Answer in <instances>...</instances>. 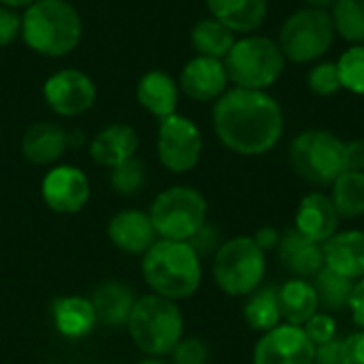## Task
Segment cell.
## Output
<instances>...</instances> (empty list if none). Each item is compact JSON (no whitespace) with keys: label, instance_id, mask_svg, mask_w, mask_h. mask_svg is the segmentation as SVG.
Returning a JSON list of instances; mask_svg holds the SVG:
<instances>
[{"label":"cell","instance_id":"obj_1","mask_svg":"<svg viewBox=\"0 0 364 364\" xmlns=\"http://www.w3.org/2000/svg\"><path fill=\"white\" fill-rule=\"evenodd\" d=\"M213 130L226 149L239 156H262L279 143L284 113L264 90L235 87L215 100Z\"/></svg>","mask_w":364,"mask_h":364},{"label":"cell","instance_id":"obj_2","mask_svg":"<svg viewBox=\"0 0 364 364\" xmlns=\"http://www.w3.org/2000/svg\"><path fill=\"white\" fill-rule=\"evenodd\" d=\"M149 290L168 301H186L196 294L203 282V262L188 241L158 239L141 262Z\"/></svg>","mask_w":364,"mask_h":364},{"label":"cell","instance_id":"obj_3","mask_svg":"<svg viewBox=\"0 0 364 364\" xmlns=\"http://www.w3.org/2000/svg\"><path fill=\"white\" fill-rule=\"evenodd\" d=\"M83 23L66 0H36L21 15L23 43L47 58L68 55L81 41Z\"/></svg>","mask_w":364,"mask_h":364},{"label":"cell","instance_id":"obj_4","mask_svg":"<svg viewBox=\"0 0 364 364\" xmlns=\"http://www.w3.org/2000/svg\"><path fill=\"white\" fill-rule=\"evenodd\" d=\"M183 314L175 301L158 294H143L134 301L126 331L145 356L164 358L183 339Z\"/></svg>","mask_w":364,"mask_h":364},{"label":"cell","instance_id":"obj_5","mask_svg":"<svg viewBox=\"0 0 364 364\" xmlns=\"http://www.w3.org/2000/svg\"><path fill=\"white\" fill-rule=\"evenodd\" d=\"M215 286L228 296H250L258 290L267 275V252L252 237H232L213 254Z\"/></svg>","mask_w":364,"mask_h":364},{"label":"cell","instance_id":"obj_6","mask_svg":"<svg viewBox=\"0 0 364 364\" xmlns=\"http://www.w3.org/2000/svg\"><path fill=\"white\" fill-rule=\"evenodd\" d=\"M228 81L243 90L271 87L286 68V55L279 45L267 36H245L235 41L224 58Z\"/></svg>","mask_w":364,"mask_h":364},{"label":"cell","instance_id":"obj_7","mask_svg":"<svg viewBox=\"0 0 364 364\" xmlns=\"http://www.w3.org/2000/svg\"><path fill=\"white\" fill-rule=\"evenodd\" d=\"M292 171L314 186H333L346 171V141L331 130L311 128L296 134L288 149Z\"/></svg>","mask_w":364,"mask_h":364},{"label":"cell","instance_id":"obj_8","mask_svg":"<svg viewBox=\"0 0 364 364\" xmlns=\"http://www.w3.org/2000/svg\"><path fill=\"white\" fill-rule=\"evenodd\" d=\"M207 198L196 188L171 186L154 198L147 213L158 239L190 241L207 224Z\"/></svg>","mask_w":364,"mask_h":364},{"label":"cell","instance_id":"obj_9","mask_svg":"<svg viewBox=\"0 0 364 364\" xmlns=\"http://www.w3.org/2000/svg\"><path fill=\"white\" fill-rule=\"evenodd\" d=\"M335 23L328 11L322 9H299L279 28L277 45L282 53L299 64L320 60L335 41Z\"/></svg>","mask_w":364,"mask_h":364},{"label":"cell","instance_id":"obj_10","mask_svg":"<svg viewBox=\"0 0 364 364\" xmlns=\"http://www.w3.org/2000/svg\"><path fill=\"white\" fill-rule=\"evenodd\" d=\"M156 149L164 168L171 173H188L203 156V134L192 119L173 113L160 119Z\"/></svg>","mask_w":364,"mask_h":364},{"label":"cell","instance_id":"obj_11","mask_svg":"<svg viewBox=\"0 0 364 364\" xmlns=\"http://www.w3.org/2000/svg\"><path fill=\"white\" fill-rule=\"evenodd\" d=\"M316 346L305 335L303 326L279 324L260 335L256 341L254 364H314Z\"/></svg>","mask_w":364,"mask_h":364},{"label":"cell","instance_id":"obj_12","mask_svg":"<svg viewBox=\"0 0 364 364\" xmlns=\"http://www.w3.org/2000/svg\"><path fill=\"white\" fill-rule=\"evenodd\" d=\"M41 196L47 209H51L53 213L75 215L90 200V179L77 166H51L41 181Z\"/></svg>","mask_w":364,"mask_h":364},{"label":"cell","instance_id":"obj_13","mask_svg":"<svg viewBox=\"0 0 364 364\" xmlns=\"http://www.w3.org/2000/svg\"><path fill=\"white\" fill-rule=\"evenodd\" d=\"M43 98L55 115L75 117L92 109L96 100V85L85 73L77 68H62L45 81Z\"/></svg>","mask_w":364,"mask_h":364},{"label":"cell","instance_id":"obj_14","mask_svg":"<svg viewBox=\"0 0 364 364\" xmlns=\"http://www.w3.org/2000/svg\"><path fill=\"white\" fill-rule=\"evenodd\" d=\"M228 85V75L224 60L218 58H207V55H196L192 58L179 77V87L181 92L196 100V102H209L218 100Z\"/></svg>","mask_w":364,"mask_h":364},{"label":"cell","instance_id":"obj_15","mask_svg":"<svg viewBox=\"0 0 364 364\" xmlns=\"http://www.w3.org/2000/svg\"><path fill=\"white\" fill-rule=\"evenodd\" d=\"M107 235L119 252L132 256H143L158 241L149 213L141 209H124L115 213L107 224Z\"/></svg>","mask_w":364,"mask_h":364},{"label":"cell","instance_id":"obj_16","mask_svg":"<svg viewBox=\"0 0 364 364\" xmlns=\"http://www.w3.org/2000/svg\"><path fill=\"white\" fill-rule=\"evenodd\" d=\"M279 262L301 279H314L324 269V254L322 245L307 239L294 226L282 232V239L275 247Z\"/></svg>","mask_w":364,"mask_h":364},{"label":"cell","instance_id":"obj_17","mask_svg":"<svg viewBox=\"0 0 364 364\" xmlns=\"http://www.w3.org/2000/svg\"><path fill=\"white\" fill-rule=\"evenodd\" d=\"M339 220L341 218L331 196L324 192H311L299 203L294 228L303 232L307 239L322 245L339 230Z\"/></svg>","mask_w":364,"mask_h":364},{"label":"cell","instance_id":"obj_18","mask_svg":"<svg viewBox=\"0 0 364 364\" xmlns=\"http://www.w3.org/2000/svg\"><path fill=\"white\" fill-rule=\"evenodd\" d=\"M324 267L358 282L364 277V230H337L322 243Z\"/></svg>","mask_w":364,"mask_h":364},{"label":"cell","instance_id":"obj_19","mask_svg":"<svg viewBox=\"0 0 364 364\" xmlns=\"http://www.w3.org/2000/svg\"><path fill=\"white\" fill-rule=\"evenodd\" d=\"M51 322L53 328L70 341H79L98 326L96 311L90 299L70 294V296H58L51 303Z\"/></svg>","mask_w":364,"mask_h":364},{"label":"cell","instance_id":"obj_20","mask_svg":"<svg viewBox=\"0 0 364 364\" xmlns=\"http://www.w3.org/2000/svg\"><path fill=\"white\" fill-rule=\"evenodd\" d=\"M139 149V134L128 124H111L102 128L90 143V156L105 168H115L134 158Z\"/></svg>","mask_w":364,"mask_h":364},{"label":"cell","instance_id":"obj_21","mask_svg":"<svg viewBox=\"0 0 364 364\" xmlns=\"http://www.w3.org/2000/svg\"><path fill=\"white\" fill-rule=\"evenodd\" d=\"M68 149V132L53 122H38L30 126L21 139V154L30 164L49 166L58 162Z\"/></svg>","mask_w":364,"mask_h":364},{"label":"cell","instance_id":"obj_22","mask_svg":"<svg viewBox=\"0 0 364 364\" xmlns=\"http://www.w3.org/2000/svg\"><path fill=\"white\" fill-rule=\"evenodd\" d=\"M277 299L284 324L303 326L311 316L320 311L318 292L311 279H288L286 284H282V288H277Z\"/></svg>","mask_w":364,"mask_h":364},{"label":"cell","instance_id":"obj_23","mask_svg":"<svg viewBox=\"0 0 364 364\" xmlns=\"http://www.w3.org/2000/svg\"><path fill=\"white\" fill-rule=\"evenodd\" d=\"M136 100L145 111H149L158 119H164L177 113L179 87L171 75L162 70H149L136 83Z\"/></svg>","mask_w":364,"mask_h":364},{"label":"cell","instance_id":"obj_24","mask_svg":"<svg viewBox=\"0 0 364 364\" xmlns=\"http://www.w3.org/2000/svg\"><path fill=\"white\" fill-rule=\"evenodd\" d=\"M90 301L94 305L98 324L107 328H119L126 326L136 296L130 286L119 282H107L94 290Z\"/></svg>","mask_w":364,"mask_h":364},{"label":"cell","instance_id":"obj_25","mask_svg":"<svg viewBox=\"0 0 364 364\" xmlns=\"http://www.w3.org/2000/svg\"><path fill=\"white\" fill-rule=\"evenodd\" d=\"M213 19L232 32H254L267 19V0H207Z\"/></svg>","mask_w":364,"mask_h":364},{"label":"cell","instance_id":"obj_26","mask_svg":"<svg viewBox=\"0 0 364 364\" xmlns=\"http://www.w3.org/2000/svg\"><path fill=\"white\" fill-rule=\"evenodd\" d=\"M243 320L256 333H267L282 324L279 299L275 286H260L254 290L243 305Z\"/></svg>","mask_w":364,"mask_h":364},{"label":"cell","instance_id":"obj_27","mask_svg":"<svg viewBox=\"0 0 364 364\" xmlns=\"http://www.w3.org/2000/svg\"><path fill=\"white\" fill-rule=\"evenodd\" d=\"M331 200L341 220H356L364 215V173L343 171L333 181Z\"/></svg>","mask_w":364,"mask_h":364},{"label":"cell","instance_id":"obj_28","mask_svg":"<svg viewBox=\"0 0 364 364\" xmlns=\"http://www.w3.org/2000/svg\"><path fill=\"white\" fill-rule=\"evenodd\" d=\"M192 45L196 49L198 55H207V58H218L224 60L226 53L230 51V47L235 45V32L230 28H226L222 21L207 17L200 19L194 28H192Z\"/></svg>","mask_w":364,"mask_h":364},{"label":"cell","instance_id":"obj_29","mask_svg":"<svg viewBox=\"0 0 364 364\" xmlns=\"http://www.w3.org/2000/svg\"><path fill=\"white\" fill-rule=\"evenodd\" d=\"M316 292H318V303L320 307L331 314V311H343L350 305V296L354 290V282L331 271V269H322L314 279Z\"/></svg>","mask_w":364,"mask_h":364},{"label":"cell","instance_id":"obj_30","mask_svg":"<svg viewBox=\"0 0 364 364\" xmlns=\"http://www.w3.org/2000/svg\"><path fill=\"white\" fill-rule=\"evenodd\" d=\"M331 17L335 32L343 41L364 45V0H337Z\"/></svg>","mask_w":364,"mask_h":364},{"label":"cell","instance_id":"obj_31","mask_svg":"<svg viewBox=\"0 0 364 364\" xmlns=\"http://www.w3.org/2000/svg\"><path fill=\"white\" fill-rule=\"evenodd\" d=\"M341 87L364 96V45H352L337 60Z\"/></svg>","mask_w":364,"mask_h":364},{"label":"cell","instance_id":"obj_32","mask_svg":"<svg viewBox=\"0 0 364 364\" xmlns=\"http://www.w3.org/2000/svg\"><path fill=\"white\" fill-rule=\"evenodd\" d=\"M145 166L141 160L132 158L115 168H111V175H109V181H111V188L113 192L122 194V196H134L136 192L143 190L145 186Z\"/></svg>","mask_w":364,"mask_h":364},{"label":"cell","instance_id":"obj_33","mask_svg":"<svg viewBox=\"0 0 364 364\" xmlns=\"http://www.w3.org/2000/svg\"><path fill=\"white\" fill-rule=\"evenodd\" d=\"M307 85L318 96H333L339 90H343L341 79H339V70H337V62L316 64L307 75Z\"/></svg>","mask_w":364,"mask_h":364},{"label":"cell","instance_id":"obj_34","mask_svg":"<svg viewBox=\"0 0 364 364\" xmlns=\"http://www.w3.org/2000/svg\"><path fill=\"white\" fill-rule=\"evenodd\" d=\"M173 364H209L211 352L209 346L203 339L196 337H183L177 348L171 352Z\"/></svg>","mask_w":364,"mask_h":364},{"label":"cell","instance_id":"obj_35","mask_svg":"<svg viewBox=\"0 0 364 364\" xmlns=\"http://www.w3.org/2000/svg\"><path fill=\"white\" fill-rule=\"evenodd\" d=\"M303 331L314 346H320L337 337V320L326 311H318L303 324Z\"/></svg>","mask_w":364,"mask_h":364},{"label":"cell","instance_id":"obj_36","mask_svg":"<svg viewBox=\"0 0 364 364\" xmlns=\"http://www.w3.org/2000/svg\"><path fill=\"white\" fill-rule=\"evenodd\" d=\"M17 34H21V15L15 9L0 4V47L11 45Z\"/></svg>","mask_w":364,"mask_h":364},{"label":"cell","instance_id":"obj_37","mask_svg":"<svg viewBox=\"0 0 364 364\" xmlns=\"http://www.w3.org/2000/svg\"><path fill=\"white\" fill-rule=\"evenodd\" d=\"M188 243L196 250V254H198L200 258H203L205 254H211V252L215 254V250L222 245V243H220V237H218V230H215L211 224H205Z\"/></svg>","mask_w":364,"mask_h":364},{"label":"cell","instance_id":"obj_38","mask_svg":"<svg viewBox=\"0 0 364 364\" xmlns=\"http://www.w3.org/2000/svg\"><path fill=\"white\" fill-rule=\"evenodd\" d=\"M341 364H364V331H356L343 339Z\"/></svg>","mask_w":364,"mask_h":364},{"label":"cell","instance_id":"obj_39","mask_svg":"<svg viewBox=\"0 0 364 364\" xmlns=\"http://www.w3.org/2000/svg\"><path fill=\"white\" fill-rule=\"evenodd\" d=\"M341 356H343V339L335 337L326 343L316 346L314 364H341Z\"/></svg>","mask_w":364,"mask_h":364},{"label":"cell","instance_id":"obj_40","mask_svg":"<svg viewBox=\"0 0 364 364\" xmlns=\"http://www.w3.org/2000/svg\"><path fill=\"white\" fill-rule=\"evenodd\" d=\"M354 324L364 331V277H360L358 282H354V290L350 296V305H348Z\"/></svg>","mask_w":364,"mask_h":364},{"label":"cell","instance_id":"obj_41","mask_svg":"<svg viewBox=\"0 0 364 364\" xmlns=\"http://www.w3.org/2000/svg\"><path fill=\"white\" fill-rule=\"evenodd\" d=\"M346 171L364 173V139L346 143Z\"/></svg>","mask_w":364,"mask_h":364},{"label":"cell","instance_id":"obj_42","mask_svg":"<svg viewBox=\"0 0 364 364\" xmlns=\"http://www.w3.org/2000/svg\"><path fill=\"white\" fill-rule=\"evenodd\" d=\"M252 239L256 241V245H258L262 252H269V250H275V247H277V243H279V239H282V232H279L275 226H260V228L254 232Z\"/></svg>","mask_w":364,"mask_h":364},{"label":"cell","instance_id":"obj_43","mask_svg":"<svg viewBox=\"0 0 364 364\" xmlns=\"http://www.w3.org/2000/svg\"><path fill=\"white\" fill-rule=\"evenodd\" d=\"M32 2H36V0H0V4L2 6H9V9H28Z\"/></svg>","mask_w":364,"mask_h":364},{"label":"cell","instance_id":"obj_44","mask_svg":"<svg viewBox=\"0 0 364 364\" xmlns=\"http://www.w3.org/2000/svg\"><path fill=\"white\" fill-rule=\"evenodd\" d=\"M305 2H307V6H311V9L328 11V9H333V6H335V2H337V0H305Z\"/></svg>","mask_w":364,"mask_h":364},{"label":"cell","instance_id":"obj_45","mask_svg":"<svg viewBox=\"0 0 364 364\" xmlns=\"http://www.w3.org/2000/svg\"><path fill=\"white\" fill-rule=\"evenodd\" d=\"M136 364H168L164 358H156V356H145L141 363H136Z\"/></svg>","mask_w":364,"mask_h":364}]
</instances>
